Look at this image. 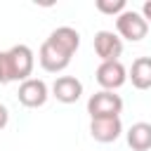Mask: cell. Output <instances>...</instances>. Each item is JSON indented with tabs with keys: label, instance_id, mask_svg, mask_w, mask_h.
Listing matches in <instances>:
<instances>
[{
	"label": "cell",
	"instance_id": "obj_3",
	"mask_svg": "<svg viewBox=\"0 0 151 151\" xmlns=\"http://www.w3.org/2000/svg\"><path fill=\"white\" fill-rule=\"evenodd\" d=\"M116 31H118L120 38H125L130 42H139L149 33V21L142 17V12L125 9L123 14L116 17Z\"/></svg>",
	"mask_w": 151,
	"mask_h": 151
},
{
	"label": "cell",
	"instance_id": "obj_14",
	"mask_svg": "<svg viewBox=\"0 0 151 151\" xmlns=\"http://www.w3.org/2000/svg\"><path fill=\"white\" fill-rule=\"evenodd\" d=\"M142 17H144V19L151 24V0H146V2L142 5Z\"/></svg>",
	"mask_w": 151,
	"mask_h": 151
},
{
	"label": "cell",
	"instance_id": "obj_11",
	"mask_svg": "<svg viewBox=\"0 0 151 151\" xmlns=\"http://www.w3.org/2000/svg\"><path fill=\"white\" fill-rule=\"evenodd\" d=\"M127 78L137 90H151V57H137L127 71Z\"/></svg>",
	"mask_w": 151,
	"mask_h": 151
},
{
	"label": "cell",
	"instance_id": "obj_12",
	"mask_svg": "<svg viewBox=\"0 0 151 151\" xmlns=\"http://www.w3.org/2000/svg\"><path fill=\"white\" fill-rule=\"evenodd\" d=\"M94 7H97V12H101L106 17H118V14H123L127 9L125 0H97Z\"/></svg>",
	"mask_w": 151,
	"mask_h": 151
},
{
	"label": "cell",
	"instance_id": "obj_9",
	"mask_svg": "<svg viewBox=\"0 0 151 151\" xmlns=\"http://www.w3.org/2000/svg\"><path fill=\"white\" fill-rule=\"evenodd\" d=\"M52 97L61 104H76L83 97V83L76 76H59L52 83Z\"/></svg>",
	"mask_w": 151,
	"mask_h": 151
},
{
	"label": "cell",
	"instance_id": "obj_5",
	"mask_svg": "<svg viewBox=\"0 0 151 151\" xmlns=\"http://www.w3.org/2000/svg\"><path fill=\"white\" fill-rule=\"evenodd\" d=\"M94 78H97V83H99L101 90L116 92L118 87L125 85V80H127V68L120 64V59H118V61H101V64L97 66V71H94Z\"/></svg>",
	"mask_w": 151,
	"mask_h": 151
},
{
	"label": "cell",
	"instance_id": "obj_2",
	"mask_svg": "<svg viewBox=\"0 0 151 151\" xmlns=\"http://www.w3.org/2000/svg\"><path fill=\"white\" fill-rule=\"evenodd\" d=\"M35 66V54L28 45H14L0 52V83H24L31 78Z\"/></svg>",
	"mask_w": 151,
	"mask_h": 151
},
{
	"label": "cell",
	"instance_id": "obj_10",
	"mask_svg": "<svg viewBox=\"0 0 151 151\" xmlns=\"http://www.w3.org/2000/svg\"><path fill=\"white\" fill-rule=\"evenodd\" d=\"M125 139L132 151H149L151 149V123H144V120L134 123L125 132Z\"/></svg>",
	"mask_w": 151,
	"mask_h": 151
},
{
	"label": "cell",
	"instance_id": "obj_1",
	"mask_svg": "<svg viewBox=\"0 0 151 151\" xmlns=\"http://www.w3.org/2000/svg\"><path fill=\"white\" fill-rule=\"evenodd\" d=\"M78 47H80V33L71 26H59L40 45L38 61L47 73H61L71 64V57L78 52Z\"/></svg>",
	"mask_w": 151,
	"mask_h": 151
},
{
	"label": "cell",
	"instance_id": "obj_4",
	"mask_svg": "<svg viewBox=\"0 0 151 151\" xmlns=\"http://www.w3.org/2000/svg\"><path fill=\"white\" fill-rule=\"evenodd\" d=\"M120 111H123V99L116 92L99 90L87 99L90 118H113V116H120Z\"/></svg>",
	"mask_w": 151,
	"mask_h": 151
},
{
	"label": "cell",
	"instance_id": "obj_7",
	"mask_svg": "<svg viewBox=\"0 0 151 151\" xmlns=\"http://www.w3.org/2000/svg\"><path fill=\"white\" fill-rule=\"evenodd\" d=\"M92 45L101 61H118V57L123 54V38L113 31H97Z\"/></svg>",
	"mask_w": 151,
	"mask_h": 151
},
{
	"label": "cell",
	"instance_id": "obj_13",
	"mask_svg": "<svg viewBox=\"0 0 151 151\" xmlns=\"http://www.w3.org/2000/svg\"><path fill=\"white\" fill-rule=\"evenodd\" d=\"M7 123H9V111H7V106L0 101V130H5Z\"/></svg>",
	"mask_w": 151,
	"mask_h": 151
},
{
	"label": "cell",
	"instance_id": "obj_8",
	"mask_svg": "<svg viewBox=\"0 0 151 151\" xmlns=\"http://www.w3.org/2000/svg\"><path fill=\"white\" fill-rule=\"evenodd\" d=\"M90 134H92L94 142H101V144L116 142L123 134L120 116H113V118H90Z\"/></svg>",
	"mask_w": 151,
	"mask_h": 151
},
{
	"label": "cell",
	"instance_id": "obj_6",
	"mask_svg": "<svg viewBox=\"0 0 151 151\" xmlns=\"http://www.w3.org/2000/svg\"><path fill=\"white\" fill-rule=\"evenodd\" d=\"M17 97H19V104H24L26 109H40L50 97V87L40 78H28V80L19 83Z\"/></svg>",
	"mask_w": 151,
	"mask_h": 151
}]
</instances>
